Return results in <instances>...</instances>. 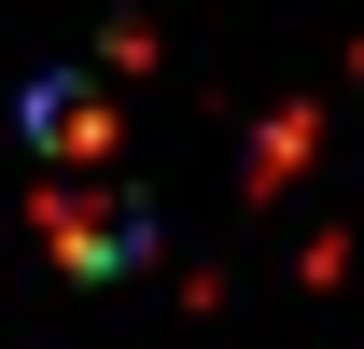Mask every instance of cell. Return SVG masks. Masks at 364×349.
Segmentation results:
<instances>
[{
    "label": "cell",
    "mask_w": 364,
    "mask_h": 349,
    "mask_svg": "<svg viewBox=\"0 0 364 349\" xmlns=\"http://www.w3.org/2000/svg\"><path fill=\"white\" fill-rule=\"evenodd\" d=\"M43 223H56V252L85 265V279H98V265H127V252H140V210H127V196H112L98 168H56V182H43Z\"/></svg>",
    "instance_id": "cell-1"
},
{
    "label": "cell",
    "mask_w": 364,
    "mask_h": 349,
    "mask_svg": "<svg viewBox=\"0 0 364 349\" xmlns=\"http://www.w3.org/2000/svg\"><path fill=\"white\" fill-rule=\"evenodd\" d=\"M28 140H43V168H112V98H98L85 70H56V84L28 98Z\"/></svg>",
    "instance_id": "cell-2"
}]
</instances>
